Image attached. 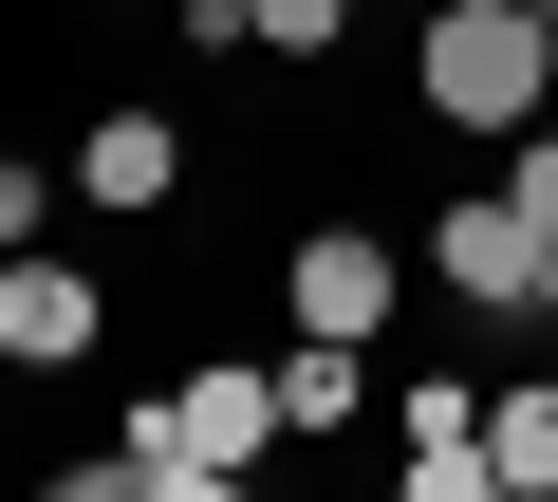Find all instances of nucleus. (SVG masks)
Returning a JSON list of instances; mask_svg holds the SVG:
<instances>
[{"instance_id": "nucleus-7", "label": "nucleus", "mask_w": 558, "mask_h": 502, "mask_svg": "<svg viewBox=\"0 0 558 502\" xmlns=\"http://www.w3.org/2000/svg\"><path fill=\"white\" fill-rule=\"evenodd\" d=\"M373 335H299V354H279V428H299V446H336L354 409H373V372H354Z\"/></svg>"}, {"instance_id": "nucleus-6", "label": "nucleus", "mask_w": 558, "mask_h": 502, "mask_svg": "<svg viewBox=\"0 0 558 502\" xmlns=\"http://www.w3.org/2000/svg\"><path fill=\"white\" fill-rule=\"evenodd\" d=\"M168 186H186V131H168V112H149V94H131V112H94V131H75V205H112V223H149V205H168Z\"/></svg>"}, {"instance_id": "nucleus-10", "label": "nucleus", "mask_w": 558, "mask_h": 502, "mask_svg": "<svg viewBox=\"0 0 558 502\" xmlns=\"http://www.w3.org/2000/svg\"><path fill=\"white\" fill-rule=\"evenodd\" d=\"M502 205H521V223L558 242V112H521V168H502Z\"/></svg>"}, {"instance_id": "nucleus-12", "label": "nucleus", "mask_w": 558, "mask_h": 502, "mask_svg": "<svg viewBox=\"0 0 558 502\" xmlns=\"http://www.w3.org/2000/svg\"><path fill=\"white\" fill-rule=\"evenodd\" d=\"M168 20H186V38H223V0H168Z\"/></svg>"}, {"instance_id": "nucleus-14", "label": "nucleus", "mask_w": 558, "mask_h": 502, "mask_svg": "<svg viewBox=\"0 0 558 502\" xmlns=\"http://www.w3.org/2000/svg\"><path fill=\"white\" fill-rule=\"evenodd\" d=\"M539 57H558V20H539Z\"/></svg>"}, {"instance_id": "nucleus-9", "label": "nucleus", "mask_w": 558, "mask_h": 502, "mask_svg": "<svg viewBox=\"0 0 558 502\" xmlns=\"http://www.w3.org/2000/svg\"><path fill=\"white\" fill-rule=\"evenodd\" d=\"M223 38H260L279 75H317V57L354 38V0H223Z\"/></svg>"}, {"instance_id": "nucleus-3", "label": "nucleus", "mask_w": 558, "mask_h": 502, "mask_svg": "<svg viewBox=\"0 0 558 502\" xmlns=\"http://www.w3.org/2000/svg\"><path fill=\"white\" fill-rule=\"evenodd\" d=\"M391 298H410V261H391L373 223H317L299 261H279V317H299V335H373Z\"/></svg>"}, {"instance_id": "nucleus-15", "label": "nucleus", "mask_w": 558, "mask_h": 502, "mask_svg": "<svg viewBox=\"0 0 558 502\" xmlns=\"http://www.w3.org/2000/svg\"><path fill=\"white\" fill-rule=\"evenodd\" d=\"M539 20H558V0H539Z\"/></svg>"}, {"instance_id": "nucleus-13", "label": "nucleus", "mask_w": 558, "mask_h": 502, "mask_svg": "<svg viewBox=\"0 0 558 502\" xmlns=\"http://www.w3.org/2000/svg\"><path fill=\"white\" fill-rule=\"evenodd\" d=\"M539 317H558V242H539Z\"/></svg>"}, {"instance_id": "nucleus-5", "label": "nucleus", "mask_w": 558, "mask_h": 502, "mask_svg": "<svg viewBox=\"0 0 558 502\" xmlns=\"http://www.w3.org/2000/svg\"><path fill=\"white\" fill-rule=\"evenodd\" d=\"M428 280H447V298H484V317H539V223H521L502 186H484V205H447V223H428Z\"/></svg>"}, {"instance_id": "nucleus-4", "label": "nucleus", "mask_w": 558, "mask_h": 502, "mask_svg": "<svg viewBox=\"0 0 558 502\" xmlns=\"http://www.w3.org/2000/svg\"><path fill=\"white\" fill-rule=\"evenodd\" d=\"M94 335H112V298L75 261H38V242H0V354H20V372H75Z\"/></svg>"}, {"instance_id": "nucleus-1", "label": "nucleus", "mask_w": 558, "mask_h": 502, "mask_svg": "<svg viewBox=\"0 0 558 502\" xmlns=\"http://www.w3.org/2000/svg\"><path fill=\"white\" fill-rule=\"evenodd\" d=\"M260 446H299V428H279V372H186V391H149L131 409V502H223Z\"/></svg>"}, {"instance_id": "nucleus-8", "label": "nucleus", "mask_w": 558, "mask_h": 502, "mask_svg": "<svg viewBox=\"0 0 558 502\" xmlns=\"http://www.w3.org/2000/svg\"><path fill=\"white\" fill-rule=\"evenodd\" d=\"M484 465H502V502H558V372L484 409Z\"/></svg>"}, {"instance_id": "nucleus-2", "label": "nucleus", "mask_w": 558, "mask_h": 502, "mask_svg": "<svg viewBox=\"0 0 558 502\" xmlns=\"http://www.w3.org/2000/svg\"><path fill=\"white\" fill-rule=\"evenodd\" d=\"M410 94H428L447 131H521V112H558L539 0H428V38H410Z\"/></svg>"}, {"instance_id": "nucleus-11", "label": "nucleus", "mask_w": 558, "mask_h": 502, "mask_svg": "<svg viewBox=\"0 0 558 502\" xmlns=\"http://www.w3.org/2000/svg\"><path fill=\"white\" fill-rule=\"evenodd\" d=\"M38 223H57V168H38V149H0V242H38Z\"/></svg>"}]
</instances>
